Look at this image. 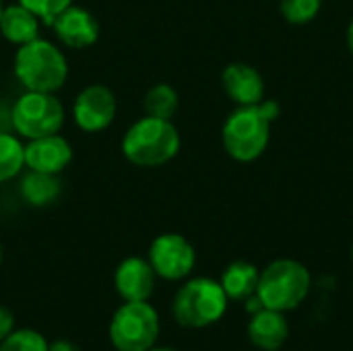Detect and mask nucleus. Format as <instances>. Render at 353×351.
Instances as JSON below:
<instances>
[{
	"instance_id": "25",
	"label": "nucleus",
	"mask_w": 353,
	"mask_h": 351,
	"mask_svg": "<svg viewBox=\"0 0 353 351\" xmlns=\"http://www.w3.org/2000/svg\"><path fill=\"white\" fill-rule=\"evenodd\" d=\"M50 351H83L79 345H74L72 341L66 339H56L54 343H50Z\"/></svg>"
},
{
	"instance_id": "18",
	"label": "nucleus",
	"mask_w": 353,
	"mask_h": 351,
	"mask_svg": "<svg viewBox=\"0 0 353 351\" xmlns=\"http://www.w3.org/2000/svg\"><path fill=\"white\" fill-rule=\"evenodd\" d=\"M25 166V145L10 132H0V184L17 178Z\"/></svg>"
},
{
	"instance_id": "20",
	"label": "nucleus",
	"mask_w": 353,
	"mask_h": 351,
	"mask_svg": "<svg viewBox=\"0 0 353 351\" xmlns=\"http://www.w3.org/2000/svg\"><path fill=\"white\" fill-rule=\"evenodd\" d=\"M0 351H50V343L33 329H14L4 341H0Z\"/></svg>"
},
{
	"instance_id": "24",
	"label": "nucleus",
	"mask_w": 353,
	"mask_h": 351,
	"mask_svg": "<svg viewBox=\"0 0 353 351\" xmlns=\"http://www.w3.org/2000/svg\"><path fill=\"white\" fill-rule=\"evenodd\" d=\"M12 128V118H10V108L0 103V132H10Z\"/></svg>"
},
{
	"instance_id": "23",
	"label": "nucleus",
	"mask_w": 353,
	"mask_h": 351,
	"mask_svg": "<svg viewBox=\"0 0 353 351\" xmlns=\"http://www.w3.org/2000/svg\"><path fill=\"white\" fill-rule=\"evenodd\" d=\"M14 331V317L12 312L0 304V341H4Z\"/></svg>"
},
{
	"instance_id": "4",
	"label": "nucleus",
	"mask_w": 353,
	"mask_h": 351,
	"mask_svg": "<svg viewBox=\"0 0 353 351\" xmlns=\"http://www.w3.org/2000/svg\"><path fill=\"white\" fill-rule=\"evenodd\" d=\"M14 74L25 91L56 93L68 79V62L52 41L37 37L19 46L14 56Z\"/></svg>"
},
{
	"instance_id": "21",
	"label": "nucleus",
	"mask_w": 353,
	"mask_h": 351,
	"mask_svg": "<svg viewBox=\"0 0 353 351\" xmlns=\"http://www.w3.org/2000/svg\"><path fill=\"white\" fill-rule=\"evenodd\" d=\"M323 0H281V14L292 25H306L321 12Z\"/></svg>"
},
{
	"instance_id": "9",
	"label": "nucleus",
	"mask_w": 353,
	"mask_h": 351,
	"mask_svg": "<svg viewBox=\"0 0 353 351\" xmlns=\"http://www.w3.org/2000/svg\"><path fill=\"white\" fill-rule=\"evenodd\" d=\"M116 112V95L112 93L110 87L99 83L85 87L72 103V118L77 126L85 132L105 130L114 122Z\"/></svg>"
},
{
	"instance_id": "14",
	"label": "nucleus",
	"mask_w": 353,
	"mask_h": 351,
	"mask_svg": "<svg viewBox=\"0 0 353 351\" xmlns=\"http://www.w3.org/2000/svg\"><path fill=\"white\" fill-rule=\"evenodd\" d=\"M290 337V325L285 312L261 308L250 314L248 323V339L254 348L263 351H277L285 345Z\"/></svg>"
},
{
	"instance_id": "13",
	"label": "nucleus",
	"mask_w": 353,
	"mask_h": 351,
	"mask_svg": "<svg viewBox=\"0 0 353 351\" xmlns=\"http://www.w3.org/2000/svg\"><path fill=\"white\" fill-rule=\"evenodd\" d=\"M221 83L228 97L238 106H256L265 97V81L261 72L250 64L234 62L225 66Z\"/></svg>"
},
{
	"instance_id": "22",
	"label": "nucleus",
	"mask_w": 353,
	"mask_h": 351,
	"mask_svg": "<svg viewBox=\"0 0 353 351\" xmlns=\"http://www.w3.org/2000/svg\"><path fill=\"white\" fill-rule=\"evenodd\" d=\"M23 6H27L33 14L39 17V21H43L46 25H52V21L64 10L68 8L74 0H17Z\"/></svg>"
},
{
	"instance_id": "6",
	"label": "nucleus",
	"mask_w": 353,
	"mask_h": 351,
	"mask_svg": "<svg viewBox=\"0 0 353 351\" xmlns=\"http://www.w3.org/2000/svg\"><path fill=\"white\" fill-rule=\"evenodd\" d=\"M159 314L147 302H124L112 317L108 335L116 351H149L159 339Z\"/></svg>"
},
{
	"instance_id": "3",
	"label": "nucleus",
	"mask_w": 353,
	"mask_h": 351,
	"mask_svg": "<svg viewBox=\"0 0 353 351\" xmlns=\"http://www.w3.org/2000/svg\"><path fill=\"white\" fill-rule=\"evenodd\" d=\"M310 285L312 277L306 265L296 259H277L261 271L256 296L269 310L292 312L308 298Z\"/></svg>"
},
{
	"instance_id": "16",
	"label": "nucleus",
	"mask_w": 353,
	"mask_h": 351,
	"mask_svg": "<svg viewBox=\"0 0 353 351\" xmlns=\"http://www.w3.org/2000/svg\"><path fill=\"white\" fill-rule=\"evenodd\" d=\"M259 277H261V271L252 263H248V261H234L221 273L219 283H221L228 300L244 302V300H248L250 296L256 294Z\"/></svg>"
},
{
	"instance_id": "15",
	"label": "nucleus",
	"mask_w": 353,
	"mask_h": 351,
	"mask_svg": "<svg viewBox=\"0 0 353 351\" xmlns=\"http://www.w3.org/2000/svg\"><path fill=\"white\" fill-rule=\"evenodd\" d=\"M0 33L14 46H25L39 37V17L21 2L4 6L0 17Z\"/></svg>"
},
{
	"instance_id": "10",
	"label": "nucleus",
	"mask_w": 353,
	"mask_h": 351,
	"mask_svg": "<svg viewBox=\"0 0 353 351\" xmlns=\"http://www.w3.org/2000/svg\"><path fill=\"white\" fill-rule=\"evenodd\" d=\"M72 161V147L70 143L56 134L31 139L25 145V166L31 172H41V174H54L58 176L68 168Z\"/></svg>"
},
{
	"instance_id": "8",
	"label": "nucleus",
	"mask_w": 353,
	"mask_h": 351,
	"mask_svg": "<svg viewBox=\"0 0 353 351\" xmlns=\"http://www.w3.org/2000/svg\"><path fill=\"white\" fill-rule=\"evenodd\" d=\"M147 261L157 277L165 281H182L192 273L196 265V252L184 236L161 234L151 242Z\"/></svg>"
},
{
	"instance_id": "26",
	"label": "nucleus",
	"mask_w": 353,
	"mask_h": 351,
	"mask_svg": "<svg viewBox=\"0 0 353 351\" xmlns=\"http://www.w3.org/2000/svg\"><path fill=\"white\" fill-rule=\"evenodd\" d=\"M347 46H350V52L353 54V21L350 23V27H347Z\"/></svg>"
},
{
	"instance_id": "28",
	"label": "nucleus",
	"mask_w": 353,
	"mask_h": 351,
	"mask_svg": "<svg viewBox=\"0 0 353 351\" xmlns=\"http://www.w3.org/2000/svg\"><path fill=\"white\" fill-rule=\"evenodd\" d=\"M2 10H4V2L0 0V17H2Z\"/></svg>"
},
{
	"instance_id": "1",
	"label": "nucleus",
	"mask_w": 353,
	"mask_h": 351,
	"mask_svg": "<svg viewBox=\"0 0 353 351\" xmlns=\"http://www.w3.org/2000/svg\"><path fill=\"white\" fill-rule=\"evenodd\" d=\"M279 116L277 101H261L256 106H240L223 124V147L236 161L248 163L259 159L271 137V122Z\"/></svg>"
},
{
	"instance_id": "27",
	"label": "nucleus",
	"mask_w": 353,
	"mask_h": 351,
	"mask_svg": "<svg viewBox=\"0 0 353 351\" xmlns=\"http://www.w3.org/2000/svg\"><path fill=\"white\" fill-rule=\"evenodd\" d=\"M149 351H178V350H172V348H157V345H155V348H151Z\"/></svg>"
},
{
	"instance_id": "7",
	"label": "nucleus",
	"mask_w": 353,
	"mask_h": 351,
	"mask_svg": "<svg viewBox=\"0 0 353 351\" xmlns=\"http://www.w3.org/2000/svg\"><path fill=\"white\" fill-rule=\"evenodd\" d=\"M12 130L23 139H39L60 132L64 124V106L56 93L25 91L10 108Z\"/></svg>"
},
{
	"instance_id": "12",
	"label": "nucleus",
	"mask_w": 353,
	"mask_h": 351,
	"mask_svg": "<svg viewBox=\"0 0 353 351\" xmlns=\"http://www.w3.org/2000/svg\"><path fill=\"white\" fill-rule=\"evenodd\" d=\"M52 29L58 35V39L72 48V50H83L93 46L99 39V23L97 19L83 6L70 4L64 8L54 21Z\"/></svg>"
},
{
	"instance_id": "30",
	"label": "nucleus",
	"mask_w": 353,
	"mask_h": 351,
	"mask_svg": "<svg viewBox=\"0 0 353 351\" xmlns=\"http://www.w3.org/2000/svg\"><path fill=\"white\" fill-rule=\"evenodd\" d=\"M352 259H353V246H352Z\"/></svg>"
},
{
	"instance_id": "17",
	"label": "nucleus",
	"mask_w": 353,
	"mask_h": 351,
	"mask_svg": "<svg viewBox=\"0 0 353 351\" xmlns=\"http://www.w3.org/2000/svg\"><path fill=\"white\" fill-rule=\"evenodd\" d=\"M62 192L60 180L54 174L29 172L21 182V194L31 207H48Z\"/></svg>"
},
{
	"instance_id": "19",
	"label": "nucleus",
	"mask_w": 353,
	"mask_h": 351,
	"mask_svg": "<svg viewBox=\"0 0 353 351\" xmlns=\"http://www.w3.org/2000/svg\"><path fill=\"white\" fill-rule=\"evenodd\" d=\"M145 112H147V116H153V118L172 120L174 114L178 112L176 89L165 83L153 85L145 95Z\"/></svg>"
},
{
	"instance_id": "29",
	"label": "nucleus",
	"mask_w": 353,
	"mask_h": 351,
	"mask_svg": "<svg viewBox=\"0 0 353 351\" xmlns=\"http://www.w3.org/2000/svg\"><path fill=\"white\" fill-rule=\"evenodd\" d=\"M0 263H2V244H0Z\"/></svg>"
},
{
	"instance_id": "5",
	"label": "nucleus",
	"mask_w": 353,
	"mask_h": 351,
	"mask_svg": "<svg viewBox=\"0 0 353 351\" xmlns=\"http://www.w3.org/2000/svg\"><path fill=\"white\" fill-rule=\"evenodd\" d=\"M228 296L219 281L209 277L188 279L174 296L172 314L184 329H207L223 319Z\"/></svg>"
},
{
	"instance_id": "2",
	"label": "nucleus",
	"mask_w": 353,
	"mask_h": 351,
	"mask_svg": "<svg viewBox=\"0 0 353 351\" xmlns=\"http://www.w3.org/2000/svg\"><path fill=\"white\" fill-rule=\"evenodd\" d=\"M180 151V134L172 120L145 116L137 120L122 139L124 157L139 168H159Z\"/></svg>"
},
{
	"instance_id": "11",
	"label": "nucleus",
	"mask_w": 353,
	"mask_h": 351,
	"mask_svg": "<svg viewBox=\"0 0 353 351\" xmlns=\"http://www.w3.org/2000/svg\"><path fill=\"white\" fill-rule=\"evenodd\" d=\"M155 271L147 259L128 257L114 273V285L124 302H147L155 288Z\"/></svg>"
}]
</instances>
